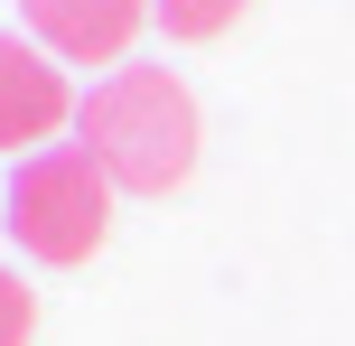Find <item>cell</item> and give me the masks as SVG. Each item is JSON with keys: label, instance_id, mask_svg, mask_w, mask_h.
Returning <instances> with one entry per match:
<instances>
[{"label": "cell", "instance_id": "1", "mask_svg": "<svg viewBox=\"0 0 355 346\" xmlns=\"http://www.w3.org/2000/svg\"><path fill=\"white\" fill-rule=\"evenodd\" d=\"M75 141L94 150V168L122 197H168L196 168V103L168 66H112L75 103Z\"/></svg>", "mask_w": 355, "mask_h": 346}, {"label": "cell", "instance_id": "4", "mask_svg": "<svg viewBox=\"0 0 355 346\" xmlns=\"http://www.w3.org/2000/svg\"><path fill=\"white\" fill-rule=\"evenodd\" d=\"M75 122V94H66V66H56L37 37H0V150H28V141H56Z\"/></svg>", "mask_w": 355, "mask_h": 346}, {"label": "cell", "instance_id": "2", "mask_svg": "<svg viewBox=\"0 0 355 346\" xmlns=\"http://www.w3.org/2000/svg\"><path fill=\"white\" fill-rule=\"evenodd\" d=\"M19 234V253L47 262V272H66V262H85L94 243L112 234V178L94 168L85 141H56V150H28L10 178V216H0Z\"/></svg>", "mask_w": 355, "mask_h": 346}, {"label": "cell", "instance_id": "5", "mask_svg": "<svg viewBox=\"0 0 355 346\" xmlns=\"http://www.w3.org/2000/svg\"><path fill=\"white\" fill-rule=\"evenodd\" d=\"M150 19H159L178 47H206V37H225L243 19V0H150Z\"/></svg>", "mask_w": 355, "mask_h": 346}, {"label": "cell", "instance_id": "3", "mask_svg": "<svg viewBox=\"0 0 355 346\" xmlns=\"http://www.w3.org/2000/svg\"><path fill=\"white\" fill-rule=\"evenodd\" d=\"M19 19L56 66H122L150 0H19Z\"/></svg>", "mask_w": 355, "mask_h": 346}, {"label": "cell", "instance_id": "6", "mask_svg": "<svg viewBox=\"0 0 355 346\" xmlns=\"http://www.w3.org/2000/svg\"><path fill=\"white\" fill-rule=\"evenodd\" d=\"M28 328H37V300H28V281L0 262V346H28Z\"/></svg>", "mask_w": 355, "mask_h": 346}]
</instances>
